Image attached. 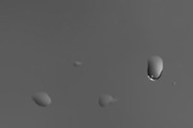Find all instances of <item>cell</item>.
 <instances>
[{
	"instance_id": "6da1fadb",
	"label": "cell",
	"mask_w": 193,
	"mask_h": 128,
	"mask_svg": "<svg viewBox=\"0 0 193 128\" xmlns=\"http://www.w3.org/2000/svg\"><path fill=\"white\" fill-rule=\"evenodd\" d=\"M163 71V60L159 55H152L147 62V76L152 80H158Z\"/></svg>"
},
{
	"instance_id": "7a4b0ae2",
	"label": "cell",
	"mask_w": 193,
	"mask_h": 128,
	"mask_svg": "<svg viewBox=\"0 0 193 128\" xmlns=\"http://www.w3.org/2000/svg\"><path fill=\"white\" fill-rule=\"evenodd\" d=\"M31 99L33 101L37 106L39 107H48L52 104V99L47 93L45 92H39V93H35L31 95Z\"/></svg>"
},
{
	"instance_id": "3957f363",
	"label": "cell",
	"mask_w": 193,
	"mask_h": 128,
	"mask_svg": "<svg viewBox=\"0 0 193 128\" xmlns=\"http://www.w3.org/2000/svg\"><path fill=\"white\" fill-rule=\"evenodd\" d=\"M116 101L115 97H113L112 95H109V94H104V95H101V96L99 97V106L101 108H105L107 107L109 105L113 104L114 101Z\"/></svg>"
}]
</instances>
